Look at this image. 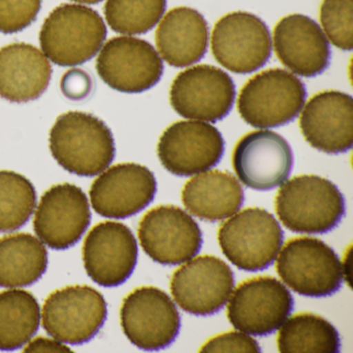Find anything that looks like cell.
I'll return each instance as SVG.
<instances>
[{
  "mask_svg": "<svg viewBox=\"0 0 353 353\" xmlns=\"http://www.w3.org/2000/svg\"><path fill=\"white\" fill-rule=\"evenodd\" d=\"M49 144L59 166L78 176L101 174L114 160V138L110 129L90 113L70 111L57 117Z\"/></svg>",
  "mask_w": 353,
  "mask_h": 353,
  "instance_id": "cell-1",
  "label": "cell"
},
{
  "mask_svg": "<svg viewBox=\"0 0 353 353\" xmlns=\"http://www.w3.org/2000/svg\"><path fill=\"white\" fill-rule=\"evenodd\" d=\"M106 37V24L98 12L79 3H65L45 20L41 51L55 65L75 67L94 59Z\"/></svg>",
  "mask_w": 353,
  "mask_h": 353,
  "instance_id": "cell-2",
  "label": "cell"
},
{
  "mask_svg": "<svg viewBox=\"0 0 353 353\" xmlns=\"http://www.w3.org/2000/svg\"><path fill=\"white\" fill-rule=\"evenodd\" d=\"M274 204L281 222L292 232L326 233L345 216L344 196L334 183L318 175L285 181Z\"/></svg>",
  "mask_w": 353,
  "mask_h": 353,
  "instance_id": "cell-3",
  "label": "cell"
},
{
  "mask_svg": "<svg viewBox=\"0 0 353 353\" xmlns=\"http://www.w3.org/2000/svg\"><path fill=\"white\" fill-rule=\"evenodd\" d=\"M305 98L301 79L285 70L270 69L254 76L241 88L237 109L248 125L268 129L294 121Z\"/></svg>",
  "mask_w": 353,
  "mask_h": 353,
  "instance_id": "cell-4",
  "label": "cell"
},
{
  "mask_svg": "<svg viewBox=\"0 0 353 353\" xmlns=\"http://www.w3.org/2000/svg\"><path fill=\"white\" fill-rule=\"evenodd\" d=\"M219 245L227 259L245 272L270 268L278 257L284 233L276 219L259 208H245L219 229Z\"/></svg>",
  "mask_w": 353,
  "mask_h": 353,
  "instance_id": "cell-5",
  "label": "cell"
},
{
  "mask_svg": "<svg viewBox=\"0 0 353 353\" xmlns=\"http://www.w3.org/2000/svg\"><path fill=\"white\" fill-rule=\"evenodd\" d=\"M276 268L283 282L303 296H330L343 282L342 263L336 252L313 237L287 241Z\"/></svg>",
  "mask_w": 353,
  "mask_h": 353,
  "instance_id": "cell-6",
  "label": "cell"
},
{
  "mask_svg": "<svg viewBox=\"0 0 353 353\" xmlns=\"http://www.w3.org/2000/svg\"><path fill=\"white\" fill-rule=\"evenodd\" d=\"M102 293L88 285H74L51 293L41 312L47 334L65 344L80 345L94 338L107 319Z\"/></svg>",
  "mask_w": 353,
  "mask_h": 353,
  "instance_id": "cell-7",
  "label": "cell"
},
{
  "mask_svg": "<svg viewBox=\"0 0 353 353\" xmlns=\"http://www.w3.org/2000/svg\"><path fill=\"white\" fill-rule=\"evenodd\" d=\"M121 327L132 344L146 351L167 348L181 330V315L168 294L152 286L140 287L125 297Z\"/></svg>",
  "mask_w": 353,
  "mask_h": 353,
  "instance_id": "cell-8",
  "label": "cell"
},
{
  "mask_svg": "<svg viewBox=\"0 0 353 353\" xmlns=\"http://www.w3.org/2000/svg\"><path fill=\"white\" fill-rule=\"evenodd\" d=\"M290 291L274 276H256L237 286L230 296L227 316L233 327L253 336L278 330L292 312Z\"/></svg>",
  "mask_w": 353,
  "mask_h": 353,
  "instance_id": "cell-9",
  "label": "cell"
},
{
  "mask_svg": "<svg viewBox=\"0 0 353 353\" xmlns=\"http://www.w3.org/2000/svg\"><path fill=\"white\" fill-rule=\"evenodd\" d=\"M272 50L270 30L254 14H227L216 22L212 30V55L222 67L232 73L258 71L268 63Z\"/></svg>",
  "mask_w": 353,
  "mask_h": 353,
  "instance_id": "cell-10",
  "label": "cell"
},
{
  "mask_svg": "<svg viewBox=\"0 0 353 353\" xmlns=\"http://www.w3.org/2000/svg\"><path fill=\"white\" fill-rule=\"evenodd\" d=\"M101 79L123 94H140L154 88L164 63L150 43L133 37H117L103 45L96 65Z\"/></svg>",
  "mask_w": 353,
  "mask_h": 353,
  "instance_id": "cell-11",
  "label": "cell"
},
{
  "mask_svg": "<svg viewBox=\"0 0 353 353\" xmlns=\"http://www.w3.org/2000/svg\"><path fill=\"white\" fill-rule=\"evenodd\" d=\"M235 85L230 76L208 65H196L179 73L170 88V103L185 119L216 123L232 109Z\"/></svg>",
  "mask_w": 353,
  "mask_h": 353,
  "instance_id": "cell-12",
  "label": "cell"
},
{
  "mask_svg": "<svg viewBox=\"0 0 353 353\" xmlns=\"http://www.w3.org/2000/svg\"><path fill=\"white\" fill-rule=\"evenodd\" d=\"M140 245L154 261L179 265L199 253L202 232L196 221L181 208L164 205L150 210L138 228Z\"/></svg>",
  "mask_w": 353,
  "mask_h": 353,
  "instance_id": "cell-13",
  "label": "cell"
},
{
  "mask_svg": "<svg viewBox=\"0 0 353 353\" xmlns=\"http://www.w3.org/2000/svg\"><path fill=\"white\" fill-rule=\"evenodd\" d=\"M222 134L199 121H181L161 136L158 157L166 170L177 176H192L210 170L224 154Z\"/></svg>",
  "mask_w": 353,
  "mask_h": 353,
  "instance_id": "cell-14",
  "label": "cell"
},
{
  "mask_svg": "<svg viewBox=\"0 0 353 353\" xmlns=\"http://www.w3.org/2000/svg\"><path fill=\"white\" fill-rule=\"evenodd\" d=\"M171 293L177 305L196 316L220 311L234 290V274L226 262L214 256H200L173 274Z\"/></svg>",
  "mask_w": 353,
  "mask_h": 353,
  "instance_id": "cell-15",
  "label": "cell"
},
{
  "mask_svg": "<svg viewBox=\"0 0 353 353\" xmlns=\"http://www.w3.org/2000/svg\"><path fill=\"white\" fill-rule=\"evenodd\" d=\"M92 221L85 193L73 183H59L45 192L34 214L40 241L53 250H67L81 239Z\"/></svg>",
  "mask_w": 353,
  "mask_h": 353,
  "instance_id": "cell-16",
  "label": "cell"
},
{
  "mask_svg": "<svg viewBox=\"0 0 353 353\" xmlns=\"http://www.w3.org/2000/svg\"><path fill=\"white\" fill-rule=\"evenodd\" d=\"M232 165L245 187L270 191L288 179L293 166L292 150L286 139L274 132H251L237 142Z\"/></svg>",
  "mask_w": 353,
  "mask_h": 353,
  "instance_id": "cell-17",
  "label": "cell"
},
{
  "mask_svg": "<svg viewBox=\"0 0 353 353\" xmlns=\"http://www.w3.org/2000/svg\"><path fill=\"white\" fill-rule=\"evenodd\" d=\"M157 193L154 173L142 165L123 163L107 168L92 183L90 196L97 214L125 219L143 210Z\"/></svg>",
  "mask_w": 353,
  "mask_h": 353,
  "instance_id": "cell-18",
  "label": "cell"
},
{
  "mask_svg": "<svg viewBox=\"0 0 353 353\" xmlns=\"http://www.w3.org/2000/svg\"><path fill=\"white\" fill-rule=\"evenodd\" d=\"M137 260V241L131 229L123 223H100L84 241V268L90 278L100 286L123 284L133 274Z\"/></svg>",
  "mask_w": 353,
  "mask_h": 353,
  "instance_id": "cell-19",
  "label": "cell"
},
{
  "mask_svg": "<svg viewBox=\"0 0 353 353\" xmlns=\"http://www.w3.org/2000/svg\"><path fill=\"white\" fill-rule=\"evenodd\" d=\"M303 137L312 148L336 154L353 145V99L345 92L328 90L310 99L299 119Z\"/></svg>",
  "mask_w": 353,
  "mask_h": 353,
  "instance_id": "cell-20",
  "label": "cell"
},
{
  "mask_svg": "<svg viewBox=\"0 0 353 353\" xmlns=\"http://www.w3.org/2000/svg\"><path fill=\"white\" fill-rule=\"evenodd\" d=\"M274 46L279 61L301 77H315L330 65L327 38L307 16L292 14L281 19L274 28Z\"/></svg>",
  "mask_w": 353,
  "mask_h": 353,
  "instance_id": "cell-21",
  "label": "cell"
},
{
  "mask_svg": "<svg viewBox=\"0 0 353 353\" xmlns=\"http://www.w3.org/2000/svg\"><path fill=\"white\" fill-rule=\"evenodd\" d=\"M52 67L46 55L26 43L0 49V97L12 103L40 98L50 83Z\"/></svg>",
  "mask_w": 353,
  "mask_h": 353,
  "instance_id": "cell-22",
  "label": "cell"
},
{
  "mask_svg": "<svg viewBox=\"0 0 353 353\" xmlns=\"http://www.w3.org/2000/svg\"><path fill=\"white\" fill-rule=\"evenodd\" d=\"M156 43L161 57L169 65L189 67L201 61L208 50V22L192 8H175L161 20Z\"/></svg>",
  "mask_w": 353,
  "mask_h": 353,
  "instance_id": "cell-23",
  "label": "cell"
},
{
  "mask_svg": "<svg viewBox=\"0 0 353 353\" xmlns=\"http://www.w3.org/2000/svg\"><path fill=\"white\" fill-rule=\"evenodd\" d=\"M181 199L193 216L202 221L216 222L236 214L243 206L245 194L231 173L208 170L185 183Z\"/></svg>",
  "mask_w": 353,
  "mask_h": 353,
  "instance_id": "cell-24",
  "label": "cell"
},
{
  "mask_svg": "<svg viewBox=\"0 0 353 353\" xmlns=\"http://www.w3.org/2000/svg\"><path fill=\"white\" fill-rule=\"evenodd\" d=\"M48 266L44 243L30 233L0 239V287L21 288L38 282Z\"/></svg>",
  "mask_w": 353,
  "mask_h": 353,
  "instance_id": "cell-25",
  "label": "cell"
},
{
  "mask_svg": "<svg viewBox=\"0 0 353 353\" xmlns=\"http://www.w3.org/2000/svg\"><path fill=\"white\" fill-rule=\"evenodd\" d=\"M40 323L41 307L32 293L22 289L0 292V350H16L28 344Z\"/></svg>",
  "mask_w": 353,
  "mask_h": 353,
  "instance_id": "cell-26",
  "label": "cell"
},
{
  "mask_svg": "<svg viewBox=\"0 0 353 353\" xmlns=\"http://www.w3.org/2000/svg\"><path fill=\"white\" fill-rule=\"evenodd\" d=\"M278 348L282 353H336L340 352V336L323 317L297 314L281 326Z\"/></svg>",
  "mask_w": 353,
  "mask_h": 353,
  "instance_id": "cell-27",
  "label": "cell"
},
{
  "mask_svg": "<svg viewBox=\"0 0 353 353\" xmlns=\"http://www.w3.org/2000/svg\"><path fill=\"white\" fill-rule=\"evenodd\" d=\"M36 205V189L30 179L14 171H0V232L21 228Z\"/></svg>",
  "mask_w": 353,
  "mask_h": 353,
  "instance_id": "cell-28",
  "label": "cell"
},
{
  "mask_svg": "<svg viewBox=\"0 0 353 353\" xmlns=\"http://www.w3.org/2000/svg\"><path fill=\"white\" fill-rule=\"evenodd\" d=\"M167 0H107L105 19L113 32L127 36L152 30L164 16Z\"/></svg>",
  "mask_w": 353,
  "mask_h": 353,
  "instance_id": "cell-29",
  "label": "cell"
},
{
  "mask_svg": "<svg viewBox=\"0 0 353 353\" xmlns=\"http://www.w3.org/2000/svg\"><path fill=\"white\" fill-rule=\"evenodd\" d=\"M320 22L326 38L336 48L353 49V0H323Z\"/></svg>",
  "mask_w": 353,
  "mask_h": 353,
  "instance_id": "cell-30",
  "label": "cell"
},
{
  "mask_svg": "<svg viewBox=\"0 0 353 353\" xmlns=\"http://www.w3.org/2000/svg\"><path fill=\"white\" fill-rule=\"evenodd\" d=\"M42 0H0V32H21L38 17Z\"/></svg>",
  "mask_w": 353,
  "mask_h": 353,
  "instance_id": "cell-31",
  "label": "cell"
},
{
  "mask_svg": "<svg viewBox=\"0 0 353 353\" xmlns=\"http://www.w3.org/2000/svg\"><path fill=\"white\" fill-rule=\"evenodd\" d=\"M201 352H261L257 341L245 332H225L208 340L202 346Z\"/></svg>",
  "mask_w": 353,
  "mask_h": 353,
  "instance_id": "cell-32",
  "label": "cell"
},
{
  "mask_svg": "<svg viewBox=\"0 0 353 353\" xmlns=\"http://www.w3.org/2000/svg\"><path fill=\"white\" fill-rule=\"evenodd\" d=\"M94 78L80 68L70 69L61 80V92L65 98L74 102L86 100L94 92Z\"/></svg>",
  "mask_w": 353,
  "mask_h": 353,
  "instance_id": "cell-33",
  "label": "cell"
},
{
  "mask_svg": "<svg viewBox=\"0 0 353 353\" xmlns=\"http://www.w3.org/2000/svg\"><path fill=\"white\" fill-rule=\"evenodd\" d=\"M71 349L61 341L57 339L40 338L30 340L28 346L24 349V352L43 353V352H70Z\"/></svg>",
  "mask_w": 353,
  "mask_h": 353,
  "instance_id": "cell-34",
  "label": "cell"
},
{
  "mask_svg": "<svg viewBox=\"0 0 353 353\" xmlns=\"http://www.w3.org/2000/svg\"><path fill=\"white\" fill-rule=\"evenodd\" d=\"M74 3H79V5H97L101 3L103 0H72Z\"/></svg>",
  "mask_w": 353,
  "mask_h": 353,
  "instance_id": "cell-35",
  "label": "cell"
}]
</instances>
